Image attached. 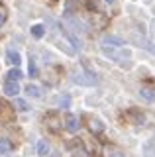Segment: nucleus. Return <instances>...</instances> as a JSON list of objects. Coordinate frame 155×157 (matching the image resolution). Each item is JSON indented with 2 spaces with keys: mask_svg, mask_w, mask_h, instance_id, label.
I'll return each instance as SVG.
<instances>
[{
  "mask_svg": "<svg viewBox=\"0 0 155 157\" xmlns=\"http://www.w3.org/2000/svg\"><path fill=\"white\" fill-rule=\"evenodd\" d=\"M32 36L36 39H41L43 36H45V28L41 26V24H36V26H32Z\"/></svg>",
  "mask_w": 155,
  "mask_h": 157,
  "instance_id": "obj_9",
  "label": "nucleus"
},
{
  "mask_svg": "<svg viewBox=\"0 0 155 157\" xmlns=\"http://www.w3.org/2000/svg\"><path fill=\"white\" fill-rule=\"evenodd\" d=\"M4 94H6V96H18V94H20V86H18V82H12V81L4 82Z\"/></svg>",
  "mask_w": 155,
  "mask_h": 157,
  "instance_id": "obj_5",
  "label": "nucleus"
},
{
  "mask_svg": "<svg viewBox=\"0 0 155 157\" xmlns=\"http://www.w3.org/2000/svg\"><path fill=\"white\" fill-rule=\"evenodd\" d=\"M6 61L10 63V65H16V69H18V65H20V61H22V57H20V53H18V51L10 49V51H6Z\"/></svg>",
  "mask_w": 155,
  "mask_h": 157,
  "instance_id": "obj_6",
  "label": "nucleus"
},
{
  "mask_svg": "<svg viewBox=\"0 0 155 157\" xmlns=\"http://www.w3.org/2000/svg\"><path fill=\"white\" fill-rule=\"evenodd\" d=\"M106 2H110V4H112V2H114V0H106Z\"/></svg>",
  "mask_w": 155,
  "mask_h": 157,
  "instance_id": "obj_19",
  "label": "nucleus"
},
{
  "mask_svg": "<svg viewBox=\"0 0 155 157\" xmlns=\"http://www.w3.org/2000/svg\"><path fill=\"white\" fill-rule=\"evenodd\" d=\"M6 22V8H0V26Z\"/></svg>",
  "mask_w": 155,
  "mask_h": 157,
  "instance_id": "obj_15",
  "label": "nucleus"
},
{
  "mask_svg": "<svg viewBox=\"0 0 155 157\" xmlns=\"http://www.w3.org/2000/svg\"><path fill=\"white\" fill-rule=\"evenodd\" d=\"M30 75H32V77L36 75V65H33V61H30Z\"/></svg>",
  "mask_w": 155,
  "mask_h": 157,
  "instance_id": "obj_17",
  "label": "nucleus"
},
{
  "mask_svg": "<svg viewBox=\"0 0 155 157\" xmlns=\"http://www.w3.org/2000/svg\"><path fill=\"white\" fill-rule=\"evenodd\" d=\"M65 130L69 132V134H75V132H79V128H81V122H79V118H77L75 114H65Z\"/></svg>",
  "mask_w": 155,
  "mask_h": 157,
  "instance_id": "obj_2",
  "label": "nucleus"
},
{
  "mask_svg": "<svg viewBox=\"0 0 155 157\" xmlns=\"http://www.w3.org/2000/svg\"><path fill=\"white\" fill-rule=\"evenodd\" d=\"M89 128H90V132H93V134H100V132L104 130V124H102L100 120H96V118H90Z\"/></svg>",
  "mask_w": 155,
  "mask_h": 157,
  "instance_id": "obj_7",
  "label": "nucleus"
},
{
  "mask_svg": "<svg viewBox=\"0 0 155 157\" xmlns=\"http://www.w3.org/2000/svg\"><path fill=\"white\" fill-rule=\"evenodd\" d=\"M10 151H12V144H10V140H6V137H0V155L10 153Z\"/></svg>",
  "mask_w": 155,
  "mask_h": 157,
  "instance_id": "obj_8",
  "label": "nucleus"
},
{
  "mask_svg": "<svg viewBox=\"0 0 155 157\" xmlns=\"http://www.w3.org/2000/svg\"><path fill=\"white\" fill-rule=\"evenodd\" d=\"M139 94H142L145 100H149V102L155 100V90H153V88H142V90H139Z\"/></svg>",
  "mask_w": 155,
  "mask_h": 157,
  "instance_id": "obj_12",
  "label": "nucleus"
},
{
  "mask_svg": "<svg viewBox=\"0 0 155 157\" xmlns=\"http://www.w3.org/2000/svg\"><path fill=\"white\" fill-rule=\"evenodd\" d=\"M100 43H102V47H124V39L118 36H104Z\"/></svg>",
  "mask_w": 155,
  "mask_h": 157,
  "instance_id": "obj_4",
  "label": "nucleus"
},
{
  "mask_svg": "<svg viewBox=\"0 0 155 157\" xmlns=\"http://www.w3.org/2000/svg\"><path fill=\"white\" fill-rule=\"evenodd\" d=\"M16 106H18V110H22V112L28 110V104H26L24 100H20V98H16Z\"/></svg>",
  "mask_w": 155,
  "mask_h": 157,
  "instance_id": "obj_14",
  "label": "nucleus"
},
{
  "mask_svg": "<svg viewBox=\"0 0 155 157\" xmlns=\"http://www.w3.org/2000/svg\"><path fill=\"white\" fill-rule=\"evenodd\" d=\"M6 77H8V81H12V82H18V81H20V78L24 77V75H22V71H20V69H12V71L8 73Z\"/></svg>",
  "mask_w": 155,
  "mask_h": 157,
  "instance_id": "obj_11",
  "label": "nucleus"
},
{
  "mask_svg": "<svg viewBox=\"0 0 155 157\" xmlns=\"http://www.w3.org/2000/svg\"><path fill=\"white\" fill-rule=\"evenodd\" d=\"M73 81L79 82V85H94L96 78L90 75V73H83V71H75V75H73Z\"/></svg>",
  "mask_w": 155,
  "mask_h": 157,
  "instance_id": "obj_3",
  "label": "nucleus"
},
{
  "mask_svg": "<svg viewBox=\"0 0 155 157\" xmlns=\"http://www.w3.org/2000/svg\"><path fill=\"white\" fill-rule=\"evenodd\" d=\"M120 49L122 47H110V49H102V51L120 65H130V51H120Z\"/></svg>",
  "mask_w": 155,
  "mask_h": 157,
  "instance_id": "obj_1",
  "label": "nucleus"
},
{
  "mask_svg": "<svg viewBox=\"0 0 155 157\" xmlns=\"http://www.w3.org/2000/svg\"><path fill=\"white\" fill-rule=\"evenodd\" d=\"M26 92H28V96H33V98H40V96H41L40 88H37L36 85H28V86H26Z\"/></svg>",
  "mask_w": 155,
  "mask_h": 157,
  "instance_id": "obj_13",
  "label": "nucleus"
},
{
  "mask_svg": "<svg viewBox=\"0 0 155 157\" xmlns=\"http://www.w3.org/2000/svg\"><path fill=\"white\" fill-rule=\"evenodd\" d=\"M47 151H49V144H47V140H40V141H37V155H47Z\"/></svg>",
  "mask_w": 155,
  "mask_h": 157,
  "instance_id": "obj_10",
  "label": "nucleus"
},
{
  "mask_svg": "<svg viewBox=\"0 0 155 157\" xmlns=\"http://www.w3.org/2000/svg\"><path fill=\"white\" fill-rule=\"evenodd\" d=\"M59 102H61V106H65V108H67V106H69V96H61V98H59Z\"/></svg>",
  "mask_w": 155,
  "mask_h": 157,
  "instance_id": "obj_16",
  "label": "nucleus"
},
{
  "mask_svg": "<svg viewBox=\"0 0 155 157\" xmlns=\"http://www.w3.org/2000/svg\"><path fill=\"white\" fill-rule=\"evenodd\" d=\"M77 157H90L89 153H85V151H81V153H77Z\"/></svg>",
  "mask_w": 155,
  "mask_h": 157,
  "instance_id": "obj_18",
  "label": "nucleus"
}]
</instances>
